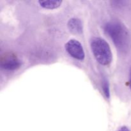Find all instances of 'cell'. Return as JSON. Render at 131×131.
I'll list each match as a JSON object with an SVG mask.
<instances>
[{
  "mask_svg": "<svg viewBox=\"0 0 131 131\" xmlns=\"http://www.w3.org/2000/svg\"><path fill=\"white\" fill-rule=\"evenodd\" d=\"M118 131H130V130H129V129H128L127 127L124 126V127H122L120 128V129H119Z\"/></svg>",
  "mask_w": 131,
  "mask_h": 131,
  "instance_id": "ba28073f",
  "label": "cell"
},
{
  "mask_svg": "<svg viewBox=\"0 0 131 131\" xmlns=\"http://www.w3.org/2000/svg\"><path fill=\"white\" fill-rule=\"evenodd\" d=\"M91 48L96 60L102 65H107L112 61V52L108 43L100 37H95L91 42Z\"/></svg>",
  "mask_w": 131,
  "mask_h": 131,
  "instance_id": "7a4b0ae2",
  "label": "cell"
},
{
  "mask_svg": "<svg viewBox=\"0 0 131 131\" xmlns=\"http://www.w3.org/2000/svg\"><path fill=\"white\" fill-rule=\"evenodd\" d=\"M1 67L6 70H15L19 69L21 65V62L16 57L8 56L1 62Z\"/></svg>",
  "mask_w": 131,
  "mask_h": 131,
  "instance_id": "277c9868",
  "label": "cell"
},
{
  "mask_svg": "<svg viewBox=\"0 0 131 131\" xmlns=\"http://www.w3.org/2000/svg\"><path fill=\"white\" fill-rule=\"evenodd\" d=\"M102 90H103L104 93L106 98L109 99L110 97V86H109V83L106 79L103 80L102 82Z\"/></svg>",
  "mask_w": 131,
  "mask_h": 131,
  "instance_id": "52a82bcc",
  "label": "cell"
},
{
  "mask_svg": "<svg viewBox=\"0 0 131 131\" xmlns=\"http://www.w3.org/2000/svg\"><path fill=\"white\" fill-rule=\"evenodd\" d=\"M69 29L74 34H81L83 32V24L80 19L72 18L68 22Z\"/></svg>",
  "mask_w": 131,
  "mask_h": 131,
  "instance_id": "5b68a950",
  "label": "cell"
},
{
  "mask_svg": "<svg viewBox=\"0 0 131 131\" xmlns=\"http://www.w3.org/2000/svg\"><path fill=\"white\" fill-rule=\"evenodd\" d=\"M129 87L131 90V69L130 71V78H129Z\"/></svg>",
  "mask_w": 131,
  "mask_h": 131,
  "instance_id": "9c48e42d",
  "label": "cell"
},
{
  "mask_svg": "<svg viewBox=\"0 0 131 131\" xmlns=\"http://www.w3.org/2000/svg\"><path fill=\"white\" fill-rule=\"evenodd\" d=\"M65 49L68 53L75 59L83 60L85 57L84 49L81 43L78 40L71 39L65 44Z\"/></svg>",
  "mask_w": 131,
  "mask_h": 131,
  "instance_id": "3957f363",
  "label": "cell"
},
{
  "mask_svg": "<svg viewBox=\"0 0 131 131\" xmlns=\"http://www.w3.org/2000/svg\"><path fill=\"white\" fill-rule=\"evenodd\" d=\"M38 3L42 7L46 9H55L60 6L62 3V1L60 0H43L39 1Z\"/></svg>",
  "mask_w": 131,
  "mask_h": 131,
  "instance_id": "8992f818",
  "label": "cell"
},
{
  "mask_svg": "<svg viewBox=\"0 0 131 131\" xmlns=\"http://www.w3.org/2000/svg\"><path fill=\"white\" fill-rule=\"evenodd\" d=\"M104 30L118 49L122 52L127 51L130 45V38L127 29L122 23L116 20L108 22L104 26Z\"/></svg>",
  "mask_w": 131,
  "mask_h": 131,
  "instance_id": "6da1fadb",
  "label": "cell"
}]
</instances>
